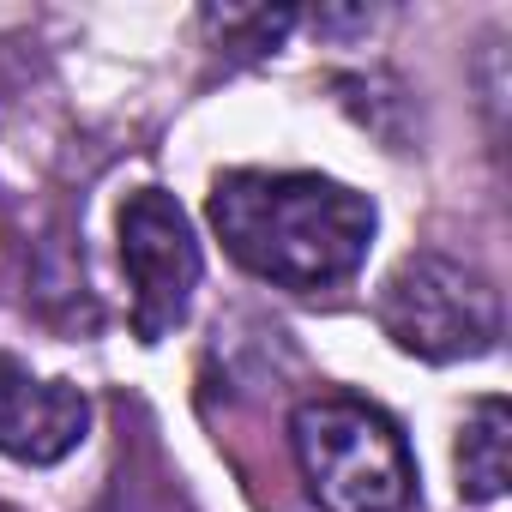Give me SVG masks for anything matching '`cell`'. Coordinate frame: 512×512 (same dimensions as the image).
I'll return each instance as SVG.
<instances>
[{"label": "cell", "instance_id": "6da1fadb", "mask_svg": "<svg viewBox=\"0 0 512 512\" xmlns=\"http://www.w3.org/2000/svg\"><path fill=\"white\" fill-rule=\"evenodd\" d=\"M205 217L241 272L296 296L350 284L380 229L368 193L308 169H229L211 181Z\"/></svg>", "mask_w": 512, "mask_h": 512}, {"label": "cell", "instance_id": "7a4b0ae2", "mask_svg": "<svg viewBox=\"0 0 512 512\" xmlns=\"http://www.w3.org/2000/svg\"><path fill=\"white\" fill-rule=\"evenodd\" d=\"M290 446L320 512H404L416 500V458L404 428L350 392L302 398Z\"/></svg>", "mask_w": 512, "mask_h": 512}, {"label": "cell", "instance_id": "3957f363", "mask_svg": "<svg viewBox=\"0 0 512 512\" xmlns=\"http://www.w3.org/2000/svg\"><path fill=\"white\" fill-rule=\"evenodd\" d=\"M380 332L416 362H476L500 344V296L446 253H410L380 290Z\"/></svg>", "mask_w": 512, "mask_h": 512}, {"label": "cell", "instance_id": "277c9868", "mask_svg": "<svg viewBox=\"0 0 512 512\" xmlns=\"http://www.w3.org/2000/svg\"><path fill=\"white\" fill-rule=\"evenodd\" d=\"M121 272H127V320L139 344H163L199 290V241H193V217L181 211L175 193L163 187H139L121 199Z\"/></svg>", "mask_w": 512, "mask_h": 512}, {"label": "cell", "instance_id": "5b68a950", "mask_svg": "<svg viewBox=\"0 0 512 512\" xmlns=\"http://www.w3.org/2000/svg\"><path fill=\"white\" fill-rule=\"evenodd\" d=\"M91 434V398L73 380H43L0 350V458L61 464Z\"/></svg>", "mask_w": 512, "mask_h": 512}, {"label": "cell", "instance_id": "8992f818", "mask_svg": "<svg viewBox=\"0 0 512 512\" xmlns=\"http://www.w3.org/2000/svg\"><path fill=\"white\" fill-rule=\"evenodd\" d=\"M506 446H512V416H506V398H482L464 428H458V494L488 506L506 494L512 470H506Z\"/></svg>", "mask_w": 512, "mask_h": 512}, {"label": "cell", "instance_id": "52a82bcc", "mask_svg": "<svg viewBox=\"0 0 512 512\" xmlns=\"http://www.w3.org/2000/svg\"><path fill=\"white\" fill-rule=\"evenodd\" d=\"M0 512H13V506H0Z\"/></svg>", "mask_w": 512, "mask_h": 512}]
</instances>
